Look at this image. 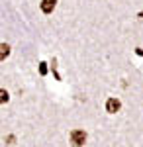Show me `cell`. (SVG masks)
<instances>
[{
	"instance_id": "277c9868",
	"label": "cell",
	"mask_w": 143,
	"mask_h": 147,
	"mask_svg": "<svg viewBox=\"0 0 143 147\" xmlns=\"http://www.w3.org/2000/svg\"><path fill=\"white\" fill-rule=\"evenodd\" d=\"M8 55H10V45L8 43H0V61H4Z\"/></svg>"
},
{
	"instance_id": "5b68a950",
	"label": "cell",
	"mask_w": 143,
	"mask_h": 147,
	"mask_svg": "<svg viewBox=\"0 0 143 147\" xmlns=\"http://www.w3.org/2000/svg\"><path fill=\"white\" fill-rule=\"evenodd\" d=\"M8 100H10V94L4 90V88H0V104H6Z\"/></svg>"
},
{
	"instance_id": "3957f363",
	"label": "cell",
	"mask_w": 143,
	"mask_h": 147,
	"mask_svg": "<svg viewBox=\"0 0 143 147\" xmlns=\"http://www.w3.org/2000/svg\"><path fill=\"white\" fill-rule=\"evenodd\" d=\"M57 6V0H41V12L43 14H51Z\"/></svg>"
},
{
	"instance_id": "8992f818",
	"label": "cell",
	"mask_w": 143,
	"mask_h": 147,
	"mask_svg": "<svg viewBox=\"0 0 143 147\" xmlns=\"http://www.w3.org/2000/svg\"><path fill=\"white\" fill-rule=\"evenodd\" d=\"M39 73H41V75H45V73H47V67H45V63H41V65H39Z\"/></svg>"
},
{
	"instance_id": "7a4b0ae2",
	"label": "cell",
	"mask_w": 143,
	"mask_h": 147,
	"mask_svg": "<svg viewBox=\"0 0 143 147\" xmlns=\"http://www.w3.org/2000/svg\"><path fill=\"white\" fill-rule=\"evenodd\" d=\"M120 100L118 98H108V102H106V112H110V114H116L118 110H120Z\"/></svg>"
},
{
	"instance_id": "6da1fadb",
	"label": "cell",
	"mask_w": 143,
	"mask_h": 147,
	"mask_svg": "<svg viewBox=\"0 0 143 147\" xmlns=\"http://www.w3.org/2000/svg\"><path fill=\"white\" fill-rule=\"evenodd\" d=\"M71 143L75 147H80L86 143V134L82 131V129H73L71 131Z\"/></svg>"
}]
</instances>
